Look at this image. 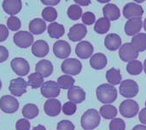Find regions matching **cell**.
<instances>
[{
	"label": "cell",
	"mask_w": 146,
	"mask_h": 130,
	"mask_svg": "<svg viewBox=\"0 0 146 130\" xmlns=\"http://www.w3.org/2000/svg\"><path fill=\"white\" fill-rule=\"evenodd\" d=\"M96 95L98 100L104 104H110L117 99V89L111 84L103 83L99 85L96 89Z\"/></svg>",
	"instance_id": "obj_1"
},
{
	"label": "cell",
	"mask_w": 146,
	"mask_h": 130,
	"mask_svg": "<svg viewBox=\"0 0 146 130\" xmlns=\"http://www.w3.org/2000/svg\"><path fill=\"white\" fill-rule=\"evenodd\" d=\"M100 113L95 109L87 110L81 117V127L85 130H92L100 124Z\"/></svg>",
	"instance_id": "obj_2"
},
{
	"label": "cell",
	"mask_w": 146,
	"mask_h": 130,
	"mask_svg": "<svg viewBox=\"0 0 146 130\" xmlns=\"http://www.w3.org/2000/svg\"><path fill=\"white\" fill-rule=\"evenodd\" d=\"M62 72L66 75L69 76H75L80 73L82 70V64L81 62L74 58L66 59L61 66Z\"/></svg>",
	"instance_id": "obj_3"
},
{
	"label": "cell",
	"mask_w": 146,
	"mask_h": 130,
	"mask_svg": "<svg viewBox=\"0 0 146 130\" xmlns=\"http://www.w3.org/2000/svg\"><path fill=\"white\" fill-rule=\"evenodd\" d=\"M120 94L125 98H133L139 94V85L138 83L132 80L127 79L121 82L120 86Z\"/></svg>",
	"instance_id": "obj_4"
},
{
	"label": "cell",
	"mask_w": 146,
	"mask_h": 130,
	"mask_svg": "<svg viewBox=\"0 0 146 130\" xmlns=\"http://www.w3.org/2000/svg\"><path fill=\"white\" fill-rule=\"evenodd\" d=\"M139 111V104L133 100H126L120 105V113L126 118H134Z\"/></svg>",
	"instance_id": "obj_5"
},
{
	"label": "cell",
	"mask_w": 146,
	"mask_h": 130,
	"mask_svg": "<svg viewBox=\"0 0 146 130\" xmlns=\"http://www.w3.org/2000/svg\"><path fill=\"white\" fill-rule=\"evenodd\" d=\"M0 109L8 114L15 113L19 109V101L12 95H3L0 99Z\"/></svg>",
	"instance_id": "obj_6"
},
{
	"label": "cell",
	"mask_w": 146,
	"mask_h": 130,
	"mask_svg": "<svg viewBox=\"0 0 146 130\" xmlns=\"http://www.w3.org/2000/svg\"><path fill=\"white\" fill-rule=\"evenodd\" d=\"M33 35L26 31H20L15 32L13 37V41L16 46L21 49H27L33 43Z\"/></svg>",
	"instance_id": "obj_7"
},
{
	"label": "cell",
	"mask_w": 146,
	"mask_h": 130,
	"mask_svg": "<svg viewBox=\"0 0 146 130\" xmlns=\"http://www.w3.org/2000/svg\"><path fill=\"white\" fill-rule=\"evenodd\" d=\"M10 66L14 72L19 77L27 76L30 72V66L27 60L21 57L14 58L10 62Z\"/></svg>",
	"instance_id": "obj_8"
},
{
	"label": "cell",
	"mask_w": 146,
	"mask_h": 130,
	"mask_svg": "<svg viewBox=\"0 0 146 130\" xmlns=\"http://www.w3.org/2000/svg\"><path fill=\"white\" fill-rule=\"evenodd\" d=\"M119 56L124 62H130L136 60L139 56V52L134 49L131 43H126L121 46Z\"/></svg>",
	"instance_id": "obj_9"
},
{
	"label": "cell",
	"mask_w": 146,
	"mask_h": 130,
	"mask_svg": "<svg viewBox=\"0 0 146 130\" xmlns=\"http://www.w3.org/2000/svg\"><path fill=\"white\" fill-rule=\"evenodd\" d=\"M144 14V9L137 3H128L123 8V15L127 20L141 18Z\"/></svg>",
	"instance_id": "obj_10"
},
{
	"label": "cell",
	"mask_w": 146,
	"mask_h": 130,
	"mask_svg": "<svg viewBox=\"0 0 146 130\" xmlns=\"http://www.w3.org/2000/svg\"><path fill=\"white\" fill-rule=\"evenodd\" d=\"M40 92L44 98L55 99L60 95V87L54 81H47L41 86Z\"/></svg>",
	"instance_id": "obj_11"
},
{
	"label": "cell",
	"mask_w": 146,
	"mask_h": 130,
	"mask_svg": "<svg viewBox=\"0 0 146 130\" xmlns=\"http://www.w3.org/2000/svg\"><path fill=\"white\" fill-rule=\"evenodd\" d=\"M27 86H28V83L23 78L17 77L10 81L9 90L14 96L20 97L27 92Z\"/></svg>",
	"instance_id": "obj_12"
},
{
	"label": "cell",
	"mask_w": 146,
	"mask_h": 130,
	"mask_svg": "<svg viewBox=\"0 0 146 130\" xmlns=\"http://www.w3.org/2000/svg\"><path fill=\"white\" fill-rule=\"evenodd\" d=\"M53 53L59 59H68L71 54V46L64 40H58L53 45Z\"/></svg>",
	"instance_id": "obj_13"
},
{
	"label": "cell",
	"mask_w": 146,
	"mask_h": 130,
	"mask_svg": "<svg viewBox=\"0 0 146 130\" xmlns=\"http://www.w3.org/2000/svg\"><path fill=\"white\" fill-rule=\"evenodd\" d=\"M87 34V28L84 24H75L70 29L68 34V38L73 42L81 41Z\"/></svg>",
	"instance_id": "obj_14"
},
{
	"label": "cell",
	"mask_w": 146,
	"mask_h": 130,
	"mask_svg": "<svg viewBox=\"0 0 146 130\" xmlns=\"http://www.w3.org/2000/svg\"><path fill=\"white\" fill-rule=\"evenodd\" d=\"M92 44L88 41H81L75 47V54L80 59H88L93 54Z\"/></svg>",
	"instance_id": "obj_15"
},
{
	"label": "cell",
	"mask_w": 146,
	"mask_h": 130,
	"mask_svg": "<svg viewBox=\"0 0 146 130\" xmlns=\"http://www.w3.org/2000/svg\"><path fill=\"white\" fill-rule=\"evenodd\" d=\"M62 105L59 100L56 99H49L45 101L44 105V112L49 117H56L60 114L62 110Z\"/></svg>",
	"instance_id": "obj_16"
},
{
	"label": "cell",
	"mask_w": 146,
	"mask_h": 130,
	"mask_svg": "<svg viewBox=\"0 0 146 130\" xmlns=\"http://www.w3.org/2000/svg\"><path fill=\"white\" fill-rule=\"evenodd\" d=\"M143 26V21L141 18L128 20L125 24V32L127 36H135L139 33Z\"/></svg>",
	"instance_id": "obj_17"
},
{
	"label": "cell",
	"mask_w": 146,
	"mask_h": 130,
	"mask_svg": "<svg viewBox=\"0 0 146 130\" xmlns=\"http://www.w3.org/2000/svg\"><path fill=\"white\" fill-rule=\"evenodd\" d=\"M68 99L74 104H80L86 100V92L79 86H73L68 91Z\"/></svg>",
	"instance_id": "obj_18"
},
{
	"label": "cell",
	"mask_w": 146,
	"mask_h": 130,
	"mask_svg": "<svg viewBox=\"0 0 146 130\" xmlns=\"http://www.w3.org/2000/svg\"><path fill=\"white\" fill-rule=\"evenodd\" d=\"M2 6L6 14L14 16L21 11L22 3L21 0H3Z\"/></svg>",
	"instance_id": "obj_19"
},
{
	"label": "cell",
	"mask_w": 146,
	"mask_h": 130,
	"mask_svg": "<svg viewBox=\"0 0 146 130\" xmlns=\"http://www.w3.org/2000/svg\"><path fill=\"white\" fill-rule=\"evenodd\" d=\"M50 51L48 43L44 40H38L32 45V53L38 58L45 57Z\"/></svg>",
	"instance_id": "obj_20"
},
{
	"label": "cell",
	"mask_w": 146,
	"mask_h": 130,
	"mask_svg": "<svg viewBox=\"0 0 146 130\" xmlns=\"http://www.w3.org/2000/svg\"><path fill=\"white\" fill-rule=\"evenodd\" d=\"M35 72H38L43 77H48L53 72V65L50 60H41L35 66Z\"/></svg>",
	"instance_id": "obj_21"
},
{
	"label": "cell",
	"mask_w": 146,
	"mask_h": 130,
	"mask_svg": "<svg viewBox=\"0 0 146 130\" xmlns=\"http://www.w3.org/2000/svg\"><path fill=\"white\" fill-rule=\"evenodd\" d=\"M105 47L110 51H115L121 46V38L118 34L110 33L104 39Z\"/></svg>",
	"instance_id": "obj_22"
},
{
	"label": "cell",
	"mask_w": 146,
	"mask_h": 130,
	"mask_svg": "<svg viewBox=\"0 0 146 130\" xmlns=\"http://www.w3.org/2000/svg\"><path fill=\"white\" fill-rule=\"evenodd\" d=\"M103 14L104 18L109 20H116L121 16V11L119 8L114 3H107L103 8Z\"/></svg>",
	"instance_id": "obj_23"
},
{
	"label": "cell",
	"mask_w": 146,
	"mask_h": 130,
	"mask_svg": "<svg viewBox=\"0 0 146 130\" xmlns=\"http://www.w3.org/2000/svg\"><path fill=\"white\" fill-rule=\"evenodd\" d=\"M108 63V60L105 54L102 53H97L91 57L90 65L95 70H102L104 69Z\"/></svg>",
	"instance_id": "obj_24"
},
{
	"label": "cell",
	"mask_w": 146,
	"mask_h": 130,
	"mask_svg": "<svg viewBox=\"0 0 146 130\" xmlns=\"http://www.w3.org/2000/svg\"><path fill=\"white\" fill-rule=\"evenodd\" d=\"M46 30V24L45 21L40 18L33 19L29 23V31L32 34L39 35L44 32Z\"/></svg>",
	"instance_id": "obj_25"
},
{
	"label": "cell",
	"mask_w": 146,
	"mask_h": 130,
	"mask_svg": "<svg viewBox=\"0 0 146 130\" xmlns=\"http://www.w3.org/2000/svg\"><path fill=\"white\" fill-rule=\"evenodd\" d=\"M48 34L51 38L58 39L65 33V28L62 25L57 22H51L47 27Z\"/></svg>",
	"instance_id": "obj_26"
},
{
	"label": "cell",
	"mask_w": 146,
	"mask_h": 130,
	"mask_svg": "<svg viewBox=\"0 0 146 130\" xmlns=\"http://www.w3.org/2000/svg\"><path fill=\"white\" fill-rule=\"evenodd\" d=\"M131 43L139 53L146 50V33H139L133 36Z\"/></svg>",
	"instance_id": "obj_27"
},
{
	"label": "cell",
	"mask_w": 146,
	"mask_h": 130,
	"mask_svg": "<svg viewBox=\"0 0 146 130\" xmlns=\"http://www.w3.org/2000/svg\"><path fill=\"white\" fill-rule=\"evenodd\" d=\"M106 79L111 85H118L121 83L122 77L120 70L116 68H110L106 72Z\"/></svg>",
	"instance_id": "obj_28"
},
{
	"label": "cell",
	"mask_w": 146,
	"mask_h": 130,
	"mask_svg": "<svg viewBox=\"0 0 146 130\" xmlns=\"http://www.w3.org/2000/svg\"><path fill=\"white\" fill-rule=\"evenodd\" d=\"M110 29V20L108 19L102 17L99 18L94 26V31L98 34H105Z\"/></svg>",
	"instance_id": "obj_29"
},
{
	"label": "cell",
	"mask_w": 146,
	"mask_h": 130,
	"mask_svg": "<svg viewBox=\"0 0 146 130\" xmlns=\"http://www.w3.org/2000/svg\"><path fill=\"white\" fill-rule=\"evenodd\" d=\"M38 108L36 105L28 103L22 108V115L26 119H33L38 115Z\"/></svg>",
	"instance_id": "obj_30"
},
{
	"label": "cell",
	"mask_w": 146,
	"mask_h": 130,
	"mask_svg": "<svg viewBox=\"0 0 146 130\" xmlns=\"http://www.w3.org/2000/svg\"><path fill=\"white\" fill-rule=\"evenodd\" d=\"M99 113L105 119H114L116 117L118 111L116 107L112 105H104L100 108Z\"/></svg>",
	"instance_id": "obj_31"
},
{
	"label": "cell",
	"mask_w": 146,
	"mask_h": 130,
	"mask_svg": "<svg viewBox=\"0 0 146 130\" xmlns=\"http://www.w3.org/2000/svg\"><path fill=\"white\" fill-rule=\"evenodd\" d=\"M143 69H144L143 64L139 60H137L128 62L127 66V72L130 75H133V76L139 75L142 72Z\"/></svg>",
	"instance_id": "obj_32"
},
{
	"label": "cell",
	"mask_w": 146,
	"mask_h": 130,
	"mask_svg": "<svg viewBox=\"0 0 146 130\" xmlns=\"http://www.w3.org/2000/svg\"><path fill=\"white\" fill-rule=\"evenodd\" d=\"M28 85L32 87L33 89L40 88L44 83V77L38 72L32 73L28 76Z\"/></svg>",
	"instance_id": "obj_33"
},
{
	"label": "cell",
	"mask_w": 146,
	"mask_h": 130,
	"mask_svg": "<svg viewBox=\"0 0 146 130\" xmlns=\"http://www.w3.org/2000/svg\"><path fill=\"white\" fill-rule=\"evenodd\" d=\"M75 80L69 75H62L58 77L57 84L59 85L60 89H69L74 86Z\"/></svg>",
	"instance_id": "obj_34"
},
{
	"label": "cell",
	"mask_w": 146,
	"mask_h": 130,
	"mask_svg": "<svg viewBox=\"0 0 146 130\" xmlns=\"http://www.w3.org/2000/svg\"><path fill=\"white\" fill-rule=\"evenodd\" d=\"M68 16L73 20H77L82 17V9L78 4H72L68 9Z\"/></svg>",
	"instance_id": "obj_35"
},
{
	"label": "cell",
	"mask_w": 146,
	"mask_h": 130,
	"mask_svg": "<svg viewBox=\"0 0 146 130\" xmlns=\"http://www.w3.org/2000/svg\"><path fill=\"white\" fill-rule=\"evenodd\" d=\"M42 17L45 21L53 22L57 18V11L54 7H46L42 11Z\"/></svg>",
	"instance_id": "obj_36"
},
{
	"label": "cell",
	"mask_w": 146,
	"mask_h": 130,
	"mask_svg": "<svg viewBox=\"0 0 146 130\" xmlns=\"http://www.w3.org/2000/svg\"><path fill=\"white\" fill-rule=\"evenodd\" d=\"M7 26L9 30L13 32H17L21 26L20 19L15 16H10L7 20Z\"/></svg>",
	"instance_id": "obj_37"
},
{
	"label": "cell",
	"mask_w": 146,
	"mask_h": 130,
	"mask_svg": "<svg viewBox=\"0 0 146 130\" xmlns=\"http://www.w3.org/2000/svg\"><path fill=\"white\" fill-rule=\"evenodd\" d=\"M62 112L65 115H67V116H72V115H74L76 112L77 106H76V104H74V103H73L71 101H68V102H66L62 106Z\"/></svg>",
	"instance_id": "obj_38"
},
{
	"label": "cell",
	"mask_w": 146,
	"mask_h": 130,
	"mask_svg": "<svg viewBox=\"0 0 146 130\" xmlns=\"http://www.w3.org/2000/svg\"><path fill=\"white\" fill-rule=\"evenodd\" d=\"M126 123L121 118H114L110 123V130H125Z\"/></svg>",
	"instance_id": "obj_39"
},
{
	"label": "cell",
	"mask_w": 146,
	"mask_h": 130,
	"mask_svg": "<svg viewBox=\"0 0 146 130\" xmlns=\"http://www.w3.org/2000/svg\"><path fill=\"white\" fill-rule=\"evenodd\" d=\"M81 20H82V22L84 23V25L89 26V25H92L95 22L96 16H95V14L92 12L87 11V12H85L82 14Z\"/></svg>",
	"instance_id": "obj_40"
},
{
	"label": "cell",
	"mask_w": 146,
	"mask_h": 130,
	"mask_svg": "<svg viewBox=\"0 0 146 130\" xmlns=\"http://www.w3.org/2000/svg\"><path fill=\"white\" fill-rule=\"evenodd\" d=\"M74 125L72 122L68 120H62L57 123V130H74Z\"/></svg>",
	"instance_id": "obj_41"
},
{
	"label": "cell",
	"mask_w": 146,
	"mask_h": 130,
	"mask_svg": "<svg viewBox=\"0 0 146 130\" xmlns=\"http://www.w3.org/2000/svg\"><path fill=\"white\" fill-rule=\"evenodd\" d=\"M16 130H29L30 129V123L26 118L19 119L15 124Z\"/></svg>",
	"instance_id": "obj_42"
},
{
	"label": "cell",
	"mask_w": 146,
	"mask_h": 130,
	"mask_svg": "<svg viewBox=\"0 0 146 130\" xmlns=\"http://www.w3.org/2000/svg\"><path fill=\"white\" fill-rule=\"evenodd\" d=\"M9 37V30L6 26L0 24V42L5 41Z\"/></svg>",
	"instance_id": "obj_43"
},
{
	"label": "cell",
	"mask_w": 146,
	"mask_h": 130,
	"mask_svg": "<svg viewBox=\"0 0 146 130\" xmlns=\"http://www.w3.org/2000/svg\"><path fill=\"white\" fill-rule=\"evenodd\" d=\"M9 58V51L6 47L0 45V63L4 62Z\"/></svg>",
	"instance_id": "obj_44"
},
{
	"label": "cell",
	"mask_w": 146,
	"mask_h": 130,
	"mask_svg": "<svg viewBox=\"0 0 146 130\" xmlns=\"http://www.w3.org/2000/svg\"><path fill=\"white\" fill-rule=\"evenodd\" d=\"M41 3L44 5H47V7H53L55 5H57L61 0H40Z\"/></svg>",
	"instance_id": "obj_45"
},
{
	"label": "cell",
	"mask_w": 146,
	"mask_h": 130,
	"mask_svg": "<svg viewBox=\"0 0 146 130\" xmlns=\"http://www.w3.org/2000/svg\"><path fill=\"white\" fill-rule=\"evenodd\" d=\"M139 119L143 124L146 125V107L140 111V112L139 114Z\"/></svg>",
	"instance_id": "obj_46"
},
{
	"label": "cell",
	"mask_w": 146,
	"mask_h": 130,
	"mask_svg": "<svg viewBox=\"0 0 146 130\" xmlns=\"http://www.w3.org/2000/svg\"><path fill=\"white\" fill-rule=\"evenodd\" d=\"M76 4L80 5V6H88L91 3L92 0H74Z\"/></svg>",
	"instance_id": "obj_47"
},
{
	"label": "cell",
	"mask_w": 146,
	"mask_h": 130,
	"mask_svg": "<svg viewBox=\"0 0 146 130\" xmlns=\"http://www.w3.org/2000/svg\"><path fill=\"white\" fill-rule=\"evenodd\" d=\"M133 130H146V126L145 125H136Z\"/></svg>",
	"instance_id": "obj_48"
},
{
	"label": "cell",
	"mask_w": 146,
	"mask_h": 130,
	"mask_svg": "<svg viewBox=\"0 0 146 130\" xmlns=\"http://www.w3.org/2000/svg\"><path fill=\"white\" fill-rule=\"evenodd\" d=\"M32 130H46V129H45V127L43 126V125H38V126H36V127H34Z\"/></svg>",
	"instance_id": "obj_49"
},
{
	"label": "cell",
	"mask_w": 146,
	"mask_h": 130,
	"mask_svg": "<svg viewBox=\"0 0 146 130\" xmlns=\"http://www.w3.org/2000/svg\"><path fill=\"white\" fill-rule=\"evenodd\" d=\"M98 3H109L110 2L111 0H97Z\"/></svg>",
	"instance_id": "obj_50"
},
{
	"label": "cell",
	"mask_w": 146,
	"mask_h": 130,
	"mask_svg": "<svg viewBox=\"0 0 146 130\" xmlns=\"http://www.w3.org/2000/svg\"><path fill=\"white\" fill-rule=\"evenodd\" d=\"M133 1H135L137 3H144L146 0H133Z\"/></svg>",
	"instance_id": "obj_51"
},
{
	"label": "cell",
	"mask_w": 146,
	"mask_h": 130,
	"mask_svg": "<svg viewBox=\"0 0 146 130\" xmlns=\"http://www.w3.org/2000/svg\"><path fill=\"white\" fill-rule=\"evenodd\" d=\"M143 26H144V28H145V31L146 32V18L145 19V21H144V23H143Z\"/></svg>",
	"instance_id": "obj_52"
},
{
	"label": "cell",
	"mask_w": 146,
	"mask_h": 130,
	"mask_svg": "<svg viewBox=\"0 0 146 130\" xmlns=\"http://www.w3.org/2000/svg\"><path fill=\"white\" fill-rule=\"evenodd\" d=\"M144 69H145V72L146 74V59L145 60V62H144Z\"/></svg>",
	"instance_id": "obj_53"
},
{
	"label": "cell",
	"mask_w": 146,
	"mask_h": 130,
	"mask_svg": "<svg viewBox=\"0 0 146 130\" xmlns=\"http://www.w3.org/2000/svg\"><path fill=\"white\" fill-rule=\"evenodd\" d=\"M1 89H2V82L0 80V90H1Z\"/></svg>",
	"instance_id": "obj_54"
},
{
	"label": "cell",
	"mask_w": 146,
	"mask_h": 130,
	"mask_svg": "<svg viewBox=\"0 0 146 130\" xmlns=\"http://www.w3.org/2000/svg\"><path fill=\"white\" fill-rule=\"evenodd\" d=\"M145 107H146V101H145Z\"/></svg>",
	"instance_id": "obj_55"
}]
</instances>
